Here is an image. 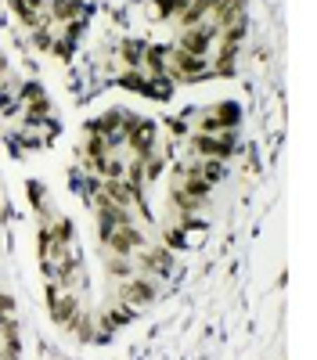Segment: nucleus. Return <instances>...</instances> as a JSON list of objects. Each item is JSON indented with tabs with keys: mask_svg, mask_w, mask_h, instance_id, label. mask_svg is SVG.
<instances>
[{
	"mask_svg": "<svg viewBox=\"0 0 317 360\" xmlns=\"http://www.w3.org/2000/svg\"><path fill=\"white\" fill-rule=\"evenodd\" d=\"M108 292H112L115 299H123L127 307H134V310L141 314L144 307H152V303H155V295H159V278L134 274V278H127V281H112Z\"/></svg>",
	"mask_w": 317,
	"mask_h": 360,
	"instance_id": "4",
	"label": "nucleus"
},
{
	"mask_svg": "<svg viewBox=\"0 0 317 360\" xmlns=\"http://www.w3.org/2000/svg\"><path fill=\"white\" fill-rule=\"evenodd\" d=\"M188 8V0H148V18L152 22H173Z\"/></svg>",
	"mask_w": 317,
	"mask_h": 360,
	"instance_id": "12",
	"label": "nucleus"
},
{
	"mask_svg": "<svg viewBox=\"0 0 317 360\" xmlns=\"http://www.w3.org/2000/svg\"><path fill=\"white\" fill-rule=\"evenodd\" d=\"M115 86H119V90H130V94H141V98H144V86H148V76H144L141 69H123L119 76H115Z\"/></svg>",
	"mask_w": 317,
	"mask_h": 360,
	"instance_id": "15",
	"label": "nucleus"
},
{
	"mask_svg": "<svg viewBox=\"0 0 317 360\" xmlns=\"http://www.w3.org/2000/svg\"><path fill=\"white\" fill-rule=\"evenodd\" d=\"M159 245H166L169 252L188 249V231L177 227V224H162V231H159Z\"/></svg>",
	"mask_w": 317,
	"mask_h": 360,
	"instance_id": "13",
	"label": "nucleus"
},
{
	"mask_svg": "<svg viewBox=\"0 0 317 360\" xmlns=\"http://www.w3.org/2000/svg\"><path fill=\"white\" fill-rule=\"evenodd\" d=\"M173 90H177V83H173L169 76H155V79H148V86H144V98L162 105V101L173 98Z\"/></svg>",
	"mask_w": 317,
	"mask_h": 360,
	"instance_id": "14",
	"label": "nucleus"
},
{
	"mask_svg": "<svg viewBox=\"0 0 317 360\" xmlns=\"http://www.w3.org/2000/svg\"><path fill=\"white\" fill-rule=\"evenodd\" d=\"M213 44H216V25H209V22L191 25V29H177V37H173V47H181L195 58H209Z\"/></svg>",
	"mask_w": 317,
	"mask_h": 360,
	"instance_id": "6",
	"label": "nucleus"
},
{
	"mask_svg": "<svg viewBox=\"0 0 317 360\" xmlns=\"http://www.w3.org/2000/svg\"><path fill=\"white\" fill-rule=\"evenodd\" d=\"M4 317H15V295L8 288H0V321Z\"/></svg>",
	"mask_w": 317,
	"mask_h": 360,
	"instance_id": "19",
	"label": "nucleus"
},
{
	"mask_svg": "<svg viewBox=\"0 0 317 360\" xmlns=\"http://www.w3.org/2000/svg\"><path fill=\"white\" fill-rule=\"evenodd\" d=\"M184 144H188V155H195V159L227 162V159L238 155V130H224V134H195L191 130L184 137Z\"/></svg>",
	"mask_w": 317,
	"mask_h": 360,
	"instance_id": "1",
	"label": "nucleus"
},
{
	"mask_svg": "<svg viewBox=\"0 0 317 360\" xmlns=\"http://www.w3.org/2000/svg\"><path fill=\"white\" fill-rule=\"evenodd\" d=\"M47 54H54L62 65H72V58H76V44L72 40H65V37H54V44H51V51Z\"/></svg>",
	"mask_w": 317,
	"mask_h": 360,
	"instance_id": "18",
	"label": "nucleus"
},
{
	"mask_svg": "<svg viewBox=\"0 0 317 360\" xmlns=\"http://www.w3.org/2000/svg\"><path fill=\"white\" fill-rule=\"evenodd\" d=\"M44 15L51 25H69V22H86L91 18V4L86 0H47Z\"/></svg>",
	"mask_w": 317,
	"mask_h": 360,
	"instance_id": "8",
	"label": "nucleus"
},
{
	"mask_svg": "<svg viewBox=\"0 0 317 360\" xmlns=\"http://www.w3.org/2000/svg\"><path fill=\"white\" fill-rule=\"evenodd\" d=\"M166 76L177 86L181 83H202V79H209V58H195V54L169 44V51H166Z\"/></svg>",
	"mask_w": 317,
	"mask_h": 360,
	"instance_id": "3",
	"label": "nucleus"
},
{
	"mask_svg": "<svg viewBox=\"0 0 317 360\" xmlns=\"http://www.w3.org/2000/svg\"><path fill=\"white\" fill-rule=\"evenodd\" d=\"M155 144H159V123L148 115H141L137 123L127 130V152H134V159H148L155 152Z\"/></svg>",
	"mask_w": 317,
	"mask_h": 360,
	"instance_id": "7",
	"label": "nucleus"
},
{
	"mask_svg": "<svg viewBox=\"0 0 317 360\" xmlns=\"http://www.w3.org/2000/svg\"><path fill=\"white\" fill-rule=\"evenodd\" d=\"M202 112L213 115L216 123H220V130H238V127H242V105H238L235 98H220V101L206 105Z\"/></svg>",
	"mask_w": 317,
	"mask_h": 360,
	"instance_id": "9",
	"label": "nucleus"
},
{
	"mask_svg": "<svg viewBox=\"0 0 317 360\" xmlns=\"http://www.w3.org/2000/svg\"><path fill=\"white\" fill-rule=\"evenodd\" d=\"M29 37V47L33 51H51V44H54V25H40V29H33V33H25Z\"/></svg>",
	"mask_w": 317,
	"mask_h": 360,
	"instance_id": "17",
	"label": "nucleus"
},
{
	"mask_svg": "<svg viewBox=\"0 0 317 360\" xmlns=\"http://www.w3.org/2000/svg\"><path fill=\"white\" fill-rule=\"evenodd\" d=\"M162 130H166V137H173V141H184V137L191 134V123L184 119V112H181V115H166V119H162Z\"/></svg>",
	"mask_w": 317,
	"mask_h": 360,
	"instance_id": "16",
	"label": "nucleus"
},
{
	"mask_svg": "<svg viewBox=\"0 0 317 360\" xmlns=\"http://www.w3.org/2000/svg\"><path fill=\"white\" fill-rule=\"evenodd\" d=\"M169 188H177V191H184L191 202H198V205H206L209 198H213V184H206L202 176H169Z\"/></svg>",
	"mask_w": 317,
	"mask_h": 360,
	"instance_id": "10",
	"label": "nucleus"
},
{
	"mask_svg": "<svg viewBox=\"0 0 317 360\" xmlns=\"http://www.w3.org/2000/svg\"><path fill=\"white\" fill-rule=\"evenodd\" d=\"M130 259H137V274H148V278H169L173 274V263H177V252H169L166 245L159 242H148V245H141Z\"/></svg>",
	"mask_w": 317,
	"mask_h": 360,
	"instance_id": "5",
	"label": "nucleus"
},
{
	"mask_svg": "<svg viewBox=\"0 0 317 360\" xmlns=\"http://www.w3.org/2000/svg\"><path fill=\"white\" fill-rule=\"evenodd\" d=\"M44 303H47V317H51V324H58L62 332H69L72 317L86 307L79 292H65V288H58L54 281H44Z\"/></svg>",
	"mask_w": 317,
	"mask_h": 360,
	"instance_id": "2",
	"label": "nucleus"
},
{
	"mask_svg": "<svg viewBox=\"0 0 317 360\" xmlns=\"http://www.w3.org/2000/svg\"><path fill=\"white\" fill-rule=\"evenodd\" d=\"M144 44H148V37H119V44H115V58H119L123 69H137L141 65Z\"/></svg>",
	"mask_w": 317,
	"mask_h": 360,
	"instance_id": "11",
	"label": "nucleus"
}]
</instances>
